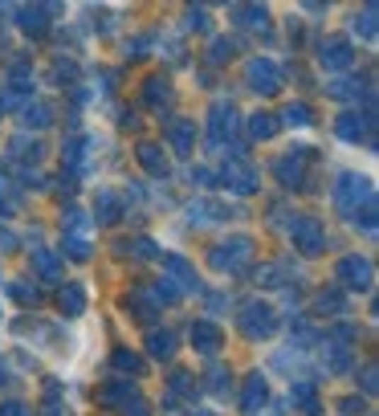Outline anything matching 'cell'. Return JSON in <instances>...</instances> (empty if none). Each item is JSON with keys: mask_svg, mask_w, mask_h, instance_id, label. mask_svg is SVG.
<instances>
[{"mask_svg": "<svg viewBox=\"0 0 379 416\" xmlns=\"http://www.w3.org/2000/svg\"><path fill=\"white\" fill-rule=\"evenodd\" d=\"M265 400V380H249V392H245V412H253L257 404Z\"/></svg>", "mask_w": 379, "mask_h": 416, "instance_id": "obj_15", "label": "cell"}, {"mask_svg": "<svg viewBox=\"0 0 379 416\" xmlns=\"http://www.w3.org/2000/svg\"><path fill=\"white\" fill-rule=\"evenodd\" d=\"M273 310L269 306H261V302H253V306H245V331L257 339V335H273Z\"/></svg>", "mask_w": 379, "mask_h": 416, "instance_id": "obj_1", "label": "cell"}, {"mask_svg": "<svg viewBox=\"0 0 379 416\" xmlns=\"http://www.w3.org/2000/svg\"><path fill=\"white\" fill-rule=\"evenodd\" d=\"M339 278H351L359 290H367V286H371V266H367L363 257H346L343 266H339Z\"/></svg>", "mask_w": 379, "mask_h": 416, "instance_id": "obj_5", "label": "cell"}, {"mask_svg": "<svg viewBox=\"0 0 379 416\" xmlns=\"http://www.w3.org/2000/svg\"><path fill=\"white\" fill-rule=\"evenodd\" d=\"M139 159H143V167H151L155 176H164L167 172V159H159V147H143L139 151Z\"/></svg>", "mask_w": 379, "mask_h": 416, "instance_id": "obj_12", "label": "cell"}, {"mask_svg": "<svg viewBox=\"0 0 379 416\" xmlns=\"http://www.w3.org/2000/svg\"><path fill=\"white\" fill-rule=\"evenodd\" d=\"M171 347H176V339H171V335H151V355L167 359V355H171Z\"/></svg>", "mask_w": 379, "mask_h": 416, "instance_id": "obj_17", "label": "cell"}, {"mask_svg": "<svg viewBox=\"0 0 379 416\" xmlns=\"http://www.w3.org/2000/svg\"><path fill=\"white\" fill-rule=\"evenodd\" d=\"M225 135H232V106L216 102L213 106V139H225Z\"/></svg>", "mask_w": 379, "mask_h": 416, "instance_id": "obj_9", "label": "cell"}, {"mask_svg": "<svg viewBox=\"0 0 379 416\" xmlns=\"http://www.w3.org/2000/svg\"><path fill=\"white\" fill-rule=\"evenodd\" d=\"M278 172H281V180L285 184H298V176H302V159H281Z\"/></svg>", "mask_w": 379, "mask_h": 416, "instance_id": "obj_18", "label": "cell"}, {"mask_svg": "<svg viewBox=\"0 0 379 416\" xmlns=\"http://www.w3.org/2000/svg\"><path fill=\"white\" fill-rule=\"evenodd\" d=\"M355 123H359V118H351V115H346V118H343V127H339V135H343V139H359L363 127H355Z\"/></svg>", "mask_w": 379, "mask_h": 416, "instance_id": "obj_20", "label": "cell"}, {"mask_svg": "<svg viewBox=\"0 0 379 416\" xmlns=\"http://www.w3.org/2000/svg\"><path fill=\"white\" fill-rule=\"evenodd\" d=\"M115 364L123 367V371H139V359H135V355H127V351H118V355H115Z\"/></svg>", "mask_w": 379, "mask_h": 416, "instance_id": "obj_21", "label": "cell"}, {"mask_svg": "<svg viewBox=\"0 0 379 416\" xmlns=\"http://www.w3.org/2000/svg\"><path fill=\"white\" fill-rule=\"evenodd\" d=\"M0 416H25V408H21V404H9V408H0Z\"/></svg>", "mask_w": 379, "mask_h": 416, "instance_id": "obj_22", "label": "cell"}, {"mask_svg": "<svg viewBox=\"0 0 379 416\" xmlns=\"http://www.w3.org/2000/svg\"><path fill=\"white\" fill-rule=\"evenodd\" d=\"M192 343H196L200 351H220V331H216L213 322H196V331H192Z\"/></svg>", "mask_w": 379, "mask_h": 416, "instance_id": "obj_7", "label": "cell"}, {"mask_svg": "<svg viewBox=\"0 0 379 416\" xmlns=\"http://www.w3.org/2000/svg\"><path fill=\"white\" fill-rule=\"evenodd\" d=\"M285 118H290V127H310V106H306V102H298V106L285 111Z\"/></svg>", "mask_w": 379, "mask_h": 416, "instance_id": "obj_16", "label": "cell"}, {"mask_svg": "<svg viewBox=\"0 0 379 416\" xmlns=\"http://www.w3.org/2000/svg\"><path fill=\"white\" fill-rule=\"evenodd\" d=\"M269 135H273V118L257 115V118H253V139H269Z\"/></svg>", "mask_w": 379, "mask_h": 416, "instance_id": "obj_19", "label": "cell"}, {"mask_svg": "<svg viewBox=\"0 0 379 416\" xmlns=\"http://www.w3.org/2000/svg\"><path fill=\"white\" fill-rule=\"evenodd\" d=\"M82 306H86V294L78 290V286H66V290H62V310H69V315H82Z\"/></svg>", "mask_w": 379, "mask_h": 416, "instance_id": "obj_11", "label": "cell"}, {"mask_svg": "<svg viewBox=\"0 0 379 416\" xmlns=\"http://www.w3.org/2000/svg\"><path fill=\"white\" fill-rule=\"evenodd\" d=\"M294 241L306 253H318V249H322V225H318V220H310V217L294 220Z\"/></svg>", "mask_w": 379, "mask_h": 416, "instance_id": "obj_2", "label": "cell"}, {"mask_svg": "<svg viewBox=\"0 0 379 416\" xmlns=\"http://www.w3.org/2000/svg\"><path fill=\"white\" fill-rule=\"evenodd\" d=\"M249 78L261 86V94H273V90L281 86V78H278V69H273V62H265V57L249 66Z\"/></svg>", "mask_w": 379, "mask_h": 416, "instance_id": "obj_4", "label": "cell"}, {"mask_svg": "<svg viewBox=\"0 0 379 416\" xmlns=\"http://www.w3.org/2000/svg\"><path fill=\"white\" fill-rule=\"evenodd\" d=\"M167 269H171V274H176V278L183 282V290H200V282H196V269L188 266L183 257H167Z\"/></svg>", "mask_w": 379, "mask_h": 416, "instance_id": "obj_10", "label": "cell"}, {"mask_svg": "<svg viewBox=\"0 0 379 416\" xmlns=\"http://www.w3.org/2000/svg\"><path fill=\"white\" fill-rule=\"evenodd\" d=\"M249 249H253V241H249V237H237L232 245H220V249H216V266L237 269V266H241V262L249 257Z\"/></svg>", "mask_w": 379, "mask_h": 416, "instance_id": "obj_3", "label": "cell"}, {"mask_svg": "<svg viewBox=\"0 0 379 416\" xmlns=\"http://www.w3.org/2000/svg\"><path fill=\"white\" fill-rule=\"evenodd\" d=\"M17 17L25 21V25H21L25 33H41V29H45V21H41V9H21Z\"/></svg>", "mask_w": 379, "mask_h": 416, "instance_id": "obj_13", "label": "cell"}, {"mask_svg": "<svg viewBox=\"0 0 379 416\" xmlns=\"http://www.w3.org/2000/svg\"><path fill=\"white\" fill-rule=\"evenodd\" d=\"M346 62H351V45H343V41H330V45H322V66L343 69Z\"/></svg>", "mask_w": 379, "mask_h": 416, "instance_id": "obj_8", "label": "cell"}, {"mask_svg": "<svg viewBox=\"0 0 379 416\" xmlns=\"http://www.w3.org/2000/svg\"><path fill=\"white\" fill-rule=\"evenodd\" d=\"M225 180L232 184V192H253V188H257V176H253L245 164H229L225 167Z\"/></svg>", "mask_w": 379, "mask_h": 416, "instance_id": "obj_6", "label": "cell"}, {"mask_svg": "<svg viewBox=\"0 0 379 416\" xmlns=\"http://www.w3.org/2000/svg\"><path fill=\"white\" fill-rule=\"evenodd\" d=\"M171 143H176L180 151H188V147H192V123H183V118H180V123L171 127Z\"/></svg>", "mask_w": 379, "mask_h": 416, "instance_id": "obj_14", "label": "cell"}]
</instances>
